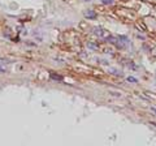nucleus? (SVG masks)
<instances>
[{
	"label": "nucleus",
	"instance_id": "5",
	"mask_svg": "<svg viewBox=\"0 0 156 146\" xmlns=\"http://www.w3.org/2000/svg\"><path fill=\"white\" fill-rule=\"evenodd\" d=\"M3 63H5V60H4V59H2V57H0V64H3Z\"/></svg>",
	"mask_w": 156,
	"mask_h": 146
},
{
	"label": "nucleus",
	"instance_id": "1",
	"mask_svg": "<svg viewBox=\"0 0 156 146\" xmlns=\"http://www.w3.org/2000/svg\"><path fill=\"white\" fill-rule=\"evenodd\" d=\"M94 34L98 35L99 38H109L111 37L109 31H107V30H104V29H101V27H95L94 29Z\"/></svg>",
	"mask_w": 156,
	"mask_h": 146
},
{
	"label": "nucleus",
	"instance_id": "4",
	"mask_svg": "<svg viewBox=\"0 0 156 146\" xmlns=\"http://www.w3.org/2000/svg\"><path fill=\"white\" fill-rule=\"evenodd\" d=\"M128 81L129 82H136V80L134 78V77H128Z\"/></svg>",
	"mask_w": 156,
	"mask_h": 146
},
{
	"label": "nucleus",
	"instance_id": "6",
	"mask_svg": "<svg viewBox=\"0 0 156 146\" xmlns=\"http://www.w3.org/2000/svg\"><path fill=\"white\" fill-rule=\"evenodd\" d=\"M151 110H152L154 112H156V108H155V107H152V108H151Z\"/></svg>",
	"mask_w": 156,
	"mask_h": 146
},
{
	"label": "nucleus",
	"instance_id": "3",
	"mask_svg": "<svg viewBox=\"0 0 156 146\" xmlns=\"http://www.w3.org/2000/svg\"><path fill=\"white\" fill-rule=\"evenodd\" d=\"M85 14H86L87 17H94V16H95V14H94V13H91V12H86Z\"/></svg>",
	"mask_w": 156,
	"mask_h": 146
},
{
	"label": "nucleus",
	"instance_id": "2",
	"mask_svg": "<svg viewBox=\"0 0 156 146\" xmlns=\"http://www.w3.org/2000/svg\"><path fill=\"white\" fill-rule=\"evenodd\" d=\"M101 3L103 4H112L113 3V0H101Z\"/></svg>",
	"mask_w": 156,
	"mask_h": 146
},
{
	"label": "nucleus",
	"instance_id": "7",
	"mask_svg": "<svg viewBox=\"0 0 156 146\" xmlns=\"http://www.w3.org/2000/svg\"><path fill=\"white\" fill-rule=\"evenodd\" d=\"M83 2H91V0H83Z\"/></svg>",
	"mask_w": 156,
	"mask_h": 146
}]
</instances>
